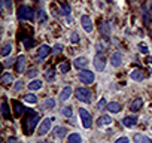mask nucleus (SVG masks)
Segmentation results:
<instances>
[{
  "instance_id": "nucleus-1",
  "label": "nucleus",
  "mask_w": 152,
  "mask_h": 143,
  "mask_svg": "<svg viewBox=\"0 0 152 143\" xmlns=\"http://www.w3.org/2000/svg\"><path fill=\"white\" fill-rule=\"evenodd\" d=\"M39 115L36 113L34 110L31 109H27L25 113H24V119H22V128H24V133L27 134V136H30V134L34 131L36 125H37L39 122Z\"/></svg>"
},
{
  "instance_id": "nucleus-2",
  "label": "nucleus",
  "mask_w": 152,
  "mask_h": 143,
  "mask_svg": "<svg viewBox=\"0 0 152 143\" xmlns=\"http://www.w3.org/2000/svg\"><path fill=\"white\" fill-rule=\"evenodd\" d=\"M75 95H76V98L79 101H84V103H91V100H93V93L89 91L88 88H84V86L76 88Z\"/></svg>"
},
{
  "instance_id": "nucleus-3",
  "label": "nucleus",
  "mask_w": 152,
  "mask_h": 143,
  "mask_svg": "<svg viewBox=\"0 0 152 143\" xmlns=\"http://www.w3.org/2000/svg\"><path fill=\"white\" fill-rule=\"evenodd\" d=\"M18 18L21 21H33L34 20V9L30 6H20V9H18Z\"/></svg>"
},
{
  "instance_id": "nucleus-4",
  "label": "nucleus",
  "mask_w": 152,
  "mask_h": 143,
  "mask_svg": "<svg viewBox=\"0 0 152 143\" xmlns=\"http://www.w3.org/2000/svg\"><path fill=\"white\" fill-rule=\"evenodd\" d=\"M79 116H80V121H82V125L85 128H89L93 125V119H91V115L88 113V110L87 109H80L79 110Z\"/></svg>"
},
{
  "instance_id": "nucleus-5",
  "label": "nucleus",
  "mask_w": 152,
  "mask_h": 143,
  "mask_svg": "<svg viewBox=\"0 0 152 143\" xmlns=\"http://www.w3.org/2000/svg\"><path fill=\"white\" fill-rule=\"evenodd\" d=\"M79 79L82 80L84 84H93L94 73H93V72H89V70H82V72L79 73Z\"/></svg>"
},
{
  "instance_id": "nucleus-6",
  "label": "nucleus",
  "mask_w": 152,
  "mask_h": 143,
  "mask_svg": "<svg viewBox=\"0 0 152 143\" xmlns=\"http://www.w3.org/2000/svg\"><path fill=\"white\" fill-rule=\"evenodd\" d=\"M104 66H106V60L102 54H97L95 58H94V67L97 72H103L104 70Z\"/></svg>"
},
{
  "instance_id": "nucleus-7",
  "label": "nucleus",
  "mask_w": 152,
  "mask_h": 143,
  "mask_svg": "<svg viewBox=\"0 0 152 143\" xmlns=\"http://www.w3.org/2000/svg\"><path fill=\"white\" fill-rule=\"evenodd\" d=\"M80 24H82L84 30L87 33H91L93 31V21H91V18H89L88 15H84L82 18H80Z\"/></svg>"
},
{
  "instance_id": "nucleus-8",
  "label": "nucleus",
  "mask_w": 152,
  "mask_h": 143,
  "mask_svg": "<svg viewBox=\"0 0 152 143\" xmlns=\"http://www.w3.org/2000/svg\"><path fill=\"white\" fill-rule=\"evenodd\" d=\"M27 58L24 57V55H20V57H18L16 60H15V70L18 72V73H22V72H24V67H25V61Z\"/></svg>"
},
{
  "instance_id": "nucleus-9",
  "label": "nucleus",
  "mask_w": 152,
  "mask_h": 143,
  "mask_svg": "<svg viewBox=\"0 0 152 143\" xmlns=\"http://www.w3.org/2000/svg\"><path fill=\"white\" fill-rule=\"evenodd\" d=\"M51 121L52 119H45L42 124H40V127H39V136H45L49 130H51Z\"/></svg>"
},
{
  "instance_id": "nucleus-10",
  "label": "nucleus",
  "mask_w": 152,
  "mask_h": 143,
  "mask_svg": "<svg viewBox=\"0 0 152 143\" xmlns=\"http://www.w3.org/2000/svg\"><path fill=\"white\" fill-rule=\"evenodd\" d=\"M12 106H14V110H15V116H21L22 113H25V107L20 103V101H16V100H12Z\"/></svg>"
},
{
  "instance_id": "nucleus-11",
  "label": "nucleus",
  "mask_w": 152,
  "mask_h": 143,
  "mask_svg": "<svg viewBox=\"0 0 152 143\" xmlns=\"http://www.w3.org/2000/svg\"><path fill=\"white\" fill-rule=\"evenodd\" d=\"M110 63H112L113 67H119L121 63H122V55H121L119 52H113L112 55H110Z\"/></svg>"
},
{
  "instance_id": "nucleus-12",
  "label": "nucleus",
  "mask_w": 152,
  "mask_h": 143,
  "mask_svg": "<svg viewBox=\"0 0 152 143\" xmlns=\"http://www.w3.org/2000/svg\"><path fill=\"white\" fill-rule=\"evenodd\" d=\"M130 76H131V79H133V80H143L146 75H145V72H143V70L136 69V70H131Z\"/></svg>"
},
{
  "instance_id": "nucleus-13",
  "label": "nucleus",
  "mask_w": 152,
  "mask_h": 143,
  "mask_svg": "<svg viewBox=\"0 0 152 143\" xmlns=\"http://www.w3.org/2000/svg\"><path fill=\"white\" fill-rule=\"evenodd\" d=\"M142 106H143L142 98H134V100L130 103V109H131V112H139L142 109Z\"/></svg>"
},
{
  "instance_id": "nucleus-14",
  "label": "nucleus",
  "mask_w": 152,
  "mask_h": 143,
  "mask_svg": "<svg viewBox=\"0 0 152 143\" xmlns=\"http://www.w3.org/2000/svg\"><path fill=\"white\" fill-rule=\"evenodd\" d=\"M49 52H51V48L48 46V45H42V46L37 49V58L42 60V58H45V57H48Z\"/></svg>"
},
{
  "instance_id": "nucleus-15",
  "label": "nucleus",
  "mask_w": 152,
  "mask_h": 143,
  "mask_svg": "<svg viewBox=\"0 0 152 143\" xmlns=\"http://www.w3.org/2000/svg\"><path fill=\"white\" fill-rule=\"evenodd\" d=\"M88 64V60L85 58V57H78L75 61H73V66L76 67V69H80V70H84V67Z\"/></svg>"
},
{
  "instance_id": "nucleus-16",
  "label": "nucleus",
  "mask_w": 152,
  "mask_h": 143,
  "mask_svg": "<svg viewBox=\"0 0 152 143\" xmlns=\"http://www.w3.org/2000/svg\"><path fill=\"white\" fill-rule=\"evenodd\" d=\"M110 124H112V118L110 116H107V115H103V116H100V118L97 119L98 127H104V125H110Z\"/></svg>"
},
{
  "instance_id": "nucleus-17",
  "label": "nucleus",
  "mask_w": 152,
  "mask_h": 143,
  "mask_svg": "<svg viewBox=\"0 0 152 143\" xmlns=\"http://www.w3.org/2000/svg\"><path fill=\"white\" fill-rule=\"evenodd\" d=\"M122 124L125 125V127H134V125L137 124V118L136 116H125V118L122 119Z\"/></svg>"
},
{
  "instance_id": "nucleus-18",
  "label": "nucleus",
  "mask_w": 152,
  "mask_h": 143,
  "mask_svg": "<svg viewBox=\"0 0 152 143\" xmlns=\"http://www.w3.org/2000/svg\"><path fill=\"white\" fill-rule=\"evenodd\" d=\"M134 143H152V140L149 139V137H146V136H143V134H134Z\"/></svg>"
},
{
  "instance_id": "nucleus-19",
  "label": "nucleus",
  "mask_w": 152,
  "mask_h": 143,
  "mask_svg": "<svg viewBox=\"0 0 152 143\" xmlns=\"http://www.w3.org/2000/svg\"><path fill=\"white\" fill-rule=\"evenodd\" d=\"M66 134H67L66 127H55V128H54V136H55L57 139H63Z\"/></svg>"
},
{
  "instance_id": "nucleus-20",
  "label": "nucleus",
  "mask_w": 152,
  "mask_h": 143,
  "mask_svg": "<svg viewBox=\"0 0 152 143\" xmlns=\"http://www.w3.org/2000/svg\"><path fill=\"white\" fill-rule=\"evenodd\" d=\"M107 110L112 112V113H118L121 110V104L116 103V101H112V103H107Z\"/></svg>"
},
{
  "instance_id": "nucleus-21",
  "label": "nucleus",
  "mask_w": 152,
  "mask_h": 143,
  "mask_svg": "<svg viewBox=\"0 0 152 143\" xmlns=\"http://www.w3.org/2000/svg\"><path fill=\"white\" fill-rule=\"evenodd\" d=\"M70 95H72V88H70V86H66V88L61 91V94H60V101H66Z\"/></svg>"
},
{
  "instance_id": "nucleus-22",
  "label": "nucleus",
  "mask_w": 152,
  "mask_h": 143,
  "mask_svg": "<svg viewBox=\"0 0 152 143\" xmlns=\"http://www.w3.org/2000/svg\"><path fill=\"white\" fill-rule=\"evenodd\" d=\"M100 33H102L103 37H107V36L110 34V25L107 24V22H103V24L100 25Z\"/></svg>"
},
{
  "instance_id": "nucleus-23",
  "label": "nucleus",
  "mask_w": 152,
  "mask_h": 143,
  "mask_svg": "<svg viewBox=\"0 0 152 143\" xmlns=\"http://www.w3.org/2000/svg\"><path fill=\"white\" fill-rule=\"evenodd\" d=\"M42 88V80L36 79V80H31V82L29 84V89H31V91H37V89Z\"/></svg>"
},
{
  "instance_id": "nucleus-24",
  "label": "nucleus",
  "mask_w": 152,
  "mask_h": 143,
  "mask_svg": "<svg viewBox=\"0 0 152 143\" xmlns=\"http://www.w3.org/2000/svg\"><path fill=\"white\" fill-rule=\"evenodd\" d=\"M2 116H3L5 119H9V118H11V115H9V106H7L6 100L2 101Z\"/></svg>"
},
{
  "instance_id": "nucleus-25",
  "label": "nucleus",
  "mask_w": 152,
  "mask_h": 143,
  "mask_svg": "<svg viewBox=\"0 0 152 143\" xmlns=\"http://www.w3.org/2000/svg\"><path fill=\"white\" fill-rule=\"evenodd\" d=\"M14 82V76L11 73H3L2 75V84L3 85H11Z\"/></svg>"
},
{
  "instance_id": "nucleus-26",
  "label": "nucleus",
  "mask_w": 152,
  "mask_h": 143,
  "mask_svg": "<svg viewBox=\"0 0 152 143\" xmlns=\"http://www.w3.org/2000/svg\"><path fill=\"white\" fill-rule=\"evenodd\" d=\"M12 48H14V46H12V42H6V43L3 45V49H2V55H3V57H6L7 54L12 51Z\"/></svg>"
},
{
  "instance_id": "nucleus-27",
  "label": "nucleus",
  "mask_w": 152,
  "mask_h": 143,
  "mask_svg": "<svg viewBox=\"0 0 152 143\" xmlns=\"http://www.w3.org/2000/svg\"><path fill=\"white\" fill-rule=\"evenodd\" d=\"M69 143H82V139H80L79 134L73 133V134H70L69 136Z\"/></svg>"
},
{
  "instance_id": "nucleus-28",
  "label": "nucleus",
  "mask_w": 152,
  "mask_h": 143,
  "mask_svg": "<svg viewBox=\"0 0 152 143\" xmlns=\"http://www.w3.org/2000/svg\"><path fill=\"white\" fill-rule=\"evenodd\" d=\"M22 43H24V48H27V49L33 48V37L31 36H27V37L22 39Z\"/></svg>"
},
{
  "instance_id": "nucleus-29",
  "label": "nucleus",
  "mask_w": 152,
  "mask_h": 143,
  "mask_svg": "<svg viewBox=\"0 0 152 143\" xmlns=\"http://www.w3.org/2000/svg\"><path fill=\"white\" fill-rule=\"evenodd\" d=\"M46 20H48V16H46V14H45L43 9L40 7L39 11H37V21H39V22H45Z\"/></svg>"
},
{
  "instance_id": "nucleus-30",
  "label": "nucleus",
  "mask_w": 152,
  "mask_h": 143,
  "mask_svg": "<svg viewBox=\"0 0 152 143\" xmlns=\"http://www.w3.org/2000/svg\"><path fill=\"white\" fill-rule=\"evenodd\" d=\"M45 79L49 80V82H51V80H54V79H55V72H54L52 69L46 70V72H45Z\"/></svg>"
},
{
  "instance_id": "nucleus-31",
  "label": "nucleus",
  "mask_w": 152,
  "mask_h": 143,
  "mask_svg": "<svg viewBox=\"0 0 152 143\" xmlns=\"http://www.w3.org/2000/svg\"><path fill=\"white\" fill-rule=\"evenodd\" d=\"M24 100L27 103H36V101H37V97H36L34 94H25L24 95Z\"/></svg>"
},
{
  "instance_id": "nucleus-32",
  "label": "nucleus",
  "mask_w": 152,
  "mask_h": 143,
  "mask_svg": "<svg viewBox=\"0 0 152 143\" xmlns=\"http://www.w3.org/2000/svg\"><path fill=\"white\" fill-rule=\"evenodd\" d=\"M2 6L6 9L7 12L12 11V0H2Z\"/></svg>"
},
{
  "instance_id": "nucleus-33",
  "label": "nucleus",
  "mask_w": 152,
  "mask_h": 143,
  "mask_svg": "<svg viewBox=\"0 0 152 143\" xmlns=\"http://www.w3.org/2000/svg\"><path fill=\"white\" fill-rule=\"evenodd\" d=\"M61 14L63 15H69L70 14V6L64 2H61Z\"/></svg>"
},
{
  "instance_id": "nucleus-34",
  "label": "nucleus",
  "mask_w": 152,
  "mask_h": 143,
  "mask_svg": "<svg viewBox=\"0 0 152 143\" xmlns=\"http://www.w3.org/2000/svg\"><path fill=\"white\" fill-rule=\"evenodd\" d=\"M54 106H55L54 98H46V100H45V107H46V109H52Z\"/></svg>"
},
{
  "instance_id": "nucleus-35",
  "label": "nucleus",
  "mask_w": 152,
  "mask_h": 143,
  "mask_svg": "<svg viewBox=\"0 0 152 143\" xmlns=\"http://www.w3.org/2000/svg\"><path fill=\"white\" fill-rule=\"evenodd\" d=\"M60 72L61 73H67L69 72V63H60Z\"/></svg>"
},
{
  "instance_id": "nucleus-36",
  "label": "nucleus",
  "mask_w": 152,
  "mask_h": 143,
  "mask_svg": "<svg viewBox=\"0 0 152 143\" xmlns=\"http://www.w3.org/2000/svg\"><path fill=\"white\" fill-rule=\"evenodd\" d=\"M63 115L67 116V118H70V116L73 115V110H72V107H64V109H63Z\"/></svg>"
},
{
  "instance_id": "nucleus-37",
  "label": "nucleus",
  "mask_w": 152,
  "mask_h": 143,
  "mask_svg": "<svg viewBox=\"0 0 152 143\" xmlns=\"http://www.w3.org/2000/svg\"><path fill=\"white\" fill-rule=\"evenodd\" d=\"M139 51H140L142 54H148V52H149V48L146 46L145 43H139Z\"/></svg>"
},
{
  "instance_id": "nucleus-38",
  "label": "nucleus",
  "mask_w": 152,
  "mask_h": 143,
  "mask_svg": "<svg viewBox=\"0 0 152 143\" xmlns=\"http://www.w3.org/2000/svg\"><path fill=\"white\" fill-rule=\"evenodd\" d=\"M70 42L72 43H78L79 42V34L78 33H72L70 34Z\"/></svg>"
},
{
  "instance_id": "nucleus-39",
  "label": "nucleus",
  "mask_w": 152,
  "mask_h": 143,
  "mask_svg": "<svg viewBox=\"0 0 152 143\" xmlns=\"http://www.w3.org/2000/svg\"><path fill=\"white\" fill-rule=\"evenodd\" d=\"M104 107H106V100H104V98H102V100L97 103V109L102 110V109H104Z\"/></svg>"
},
{
  "instance_id": "nucleus-40",
  "label": "nucleus",
  "mask_w": 152,
  "mask_h": 143,
  "mask_svg": "<svg viewBox=\"0 0 152 143\" xmlns=\"http://www.w3.org/2000/svg\"><path fill=\"white\" fill-rule=\"evenodd\" d=\"M54 52H57V54L58 52H63V45L61 43H57L55 46H54Z\"/></svg>"
},
{
  "instance_id": "nucleus-41",
  "label": "nucleus",
  "mask_w": 152,
  "mask_h": 143,
  "mask_svg": "<svg viewBox=\"0 0 152 143\" xmlns=\"http://www.w3.org/2000/svg\"><path fill=\"white\" fill-rule=\"evenodd\" d=\"M21 88H22V82H21V80H18V82L15 84V86H14V89H15V91H20Z\"/></svg>"
},
{
  "instance_id": "nucleus-42",
  "label": "nucleus",
  "mask_w": 152,
  "mask_h": 143,
  "mask_svg": "<svg viewBox=\"0 0 152 143\" xmlns=\"http://www.w3.org/2000/svg\"><path fill=\"white\" fill-rule=\"evenodd\" d=\"M27 75H29L30 78H34V76H37V70H36V69H31Z\"/></svg>"
},
{
  "instance_id": "nucleus-43",
  "label": "nucleus",
  "mask_w": 152,
  "mask_h": 143,
  "mask_svg": "<svg viewBox=\"0 0 152 143\" xmlns=\"http://www.w3.org/2000/svg\"><path fill=\"white\" fill-rule=\"evenodd\" d=\"M115 143H128V139H127V137H119Z\"/></svg>"
},
{
  "instance_id": "nucleus-44",
  "label": "nucleus",
  "mask_w": 152,
  "mask_h": 143,
  "mask_svg": "<svg viewBox=\"0 0 152 143\" xmlns=\"http://www.w3.org/2000/svg\"><path fill=\"white\" fill-rule=\"evenodd\" d=\"M7 143H18V139H15V137H9Z\"/></svg>"
},
{
  "instance_id": "nucleus-45",
  "label": "nucleus",
  "mask_w": 152,
  "mask_h": 143,
  "mask_svg": "<svg viewBox=\"0 0 152 143\" xmlns=\"http://www.w3.org/2000/svg\"><path fill=\"white\" fill-rule=\"evenodd\" d=\"M148 63H151V64H152V57H148Z\"/></svg>"
},
{
  "instance_id": "nucleus-46",
  "label": "nucleus",
  "mask_w": 152,
  "mask_h": 143,
  "mask_svg": "<svg viewBox=\"0 0 152 143\" xmlns=\"http://www.w3.org/2000/svg\"><path fill=\"white\" fill-rule=\"evenodd\" d=\"M149 36H151V37H152V29L149 30Z\"/></svg>"
},
{
  "instance_id": "nucleus-47",
  "label": "nucleus",
  "mask_w": 152,
  "mask_h": 143,
  "mask_svg": "<svg viewBox=\"0 0 152 143\" xmlns=\"http://www.w3.org/2000/svg\"><path fill=\"white\" fill-rule=\"evenodd\" d=\"M151 12H152V5H151Z\"/></svg>"
},
{
  "instance_id": "nucleus-48",
  "label": "nucleus",
  "mask_w": 152,
  "mask_h": 143,
  "mask_svg": "<svg viewBox=\"0 0 152 143\" xmlns=\"http://www.w3.org/2000/svg\"><path fill=\"white\" fill-rule=\"evenodd\" d=\"M151 109H152V104H151Z\"/></svg>"
},
{
  "instance_id": "nucleus-49",
  "label": "nucleus",
  "mask_w": 152,
  "mask_h": 143,
  "mask_svg": "<svg viewBox=\"0 0 152 143\" xmlns=\"http://www.w3.org/2000/svg\"><path fill=\"white\" fill-rule=\"evenodd\" d=\"M34 2H36V0H34Z\"/></svg>"
}]
</instances>
